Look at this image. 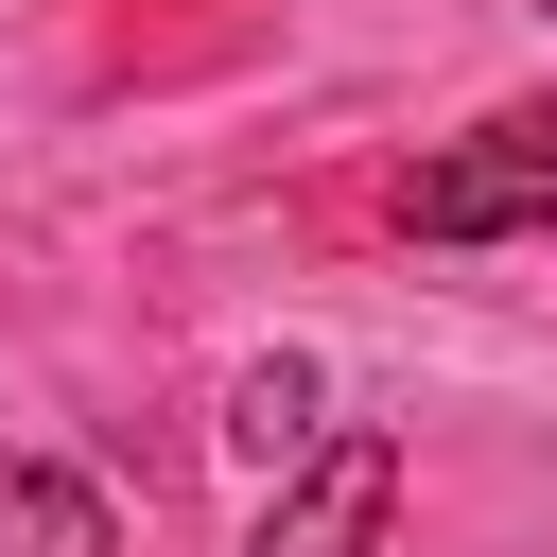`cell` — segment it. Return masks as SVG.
<instances>
[{
    "label": "cell",
    "instance_id": "cell-1",
    "mask_svg": "<svg viewBox=\"0 0 557 557\" xmlns=\"http://www.w3.org/2000/svg\"><path fill=\"white\" fill-rule=\"evenodd\" d=\"M400 226L418 244H522V226H557V104H505L453 157H418L400 174Z\"/></svg>",
    "mask_w": 557,
    "mask_h": 557
},
{
    "label": "cell",
    "instance_id": "cell-2",
    "mask_svg": "<svg viewBox=\"0 0 557 557\" xmlns=\"http://www.w3.org/2000/svg\"><path fill=\"white\" fill-rule=\"evenodd\" d=\"M383 505H400V453H383V435H313L244 557H383Z\"/></svg>",
    "mask_w": 557,
    "mask_h": 557
},
{
    "label": "cell",
    "instance_id": "cell-3",
    "mask_svg": "<svg viewBox=\"0 0 557 557\" xmlns=\"http://www.w3.org/2000/svg\"><path fill=\"white\" fill-rule=\"evenodd\" d=\"M0 557H104V487H70V470L0 453Z\"/></svg>",
    "mask_w": 557,
    "mask_h": 557
},
{
    "label": "cell",
    "instance_id": "cell-4",
    "mask_svg": "<svg viewBox=\"0 0 557 557\" xmlns=\"http://www.w3.org/2000/svg\"><path fill=\"white\" fill-rule=\"evenodd\" d=\"M226 435H244L261 470H296V453L331 435V418H313V366H244V400H226Z\"/></svg>",
    "mask_w": 557,
    "mask_h": 557
}]
</instances>
